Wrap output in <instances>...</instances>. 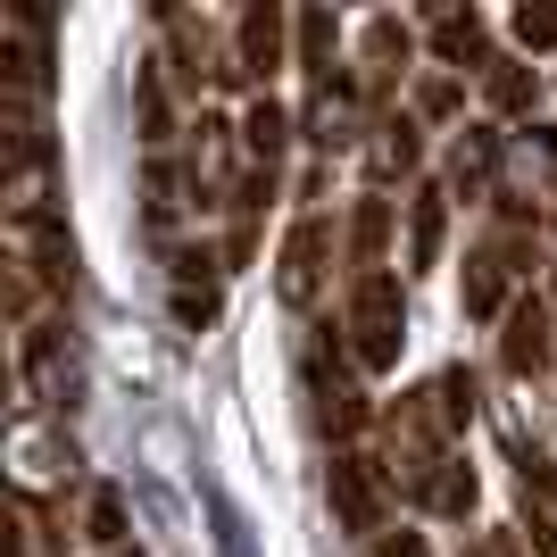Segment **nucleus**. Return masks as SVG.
<instances>
[{"label": "nucleus", "mask_w": 557, "mask_h": 557, "mask_svg": "<svg viewBox=\"0 0 557 557\" xmlns=\"http://www.w3.org/2000/svg\"><path fill=\"white\" fill-rule=\"evenodd\" d=\"M342 333H349V358L367 374H392L399 349H408V292L399 275H349V308H342Z\"/></svg>", "instance_id": "7ed1b4c3"}, {"label": "nucleus", "mask_w": 557, "mask_h": 557, "mask_svg": "<svg viewBox=\"0 0 557 557\" xmlns=\"http://www.w3.org/2000/svg\"><path fill=\"white\" fill-rule=\"evenodd\" d=\"M499 367H508L516 383H541V374L557 367V300L549 292H524V300L499 317Z\"/></svg>", "instance_id": "1a4fd4ad"}, {"label": "nucleus", "mask_w": 557, "mask_h": 557, "mask_svg": "<svg viewBox=\"0 0 557 557\" xmlns=\"http://www.w3.org/2000/svg\"><path fill=\"white\" fill-rule=\"evenodd\" d=\"M483 557H524V541H516V533H491V541H483Z\"/></svg>", "instance_id": "c756f323"}, {"label": "nucleus", "mask_w": 557, "mask_h": 557, "mask_svg": "<svg viewBox=\"0 0 557 557\" xmlns=\"http://www.w3.org/2000/svg\"><path fill=\"white\" fill-rule=\"evenodd\" d=\"M233 159H242V116H200L191 125V159H184V184H191V209H233V191H242V175H233Z\"/></svg>", "instance_id": "0eeeda50"}, {"label": "nucleus", "mask_w": 557, "mask_h": 557, "mask_svg": "<svg viewBox=\"0 0 557 557\" xmlns=\"http://www.w3.org/2000/svg\"><path fill=\"white\" fill-rule=\"evenodd\" d=\"M516 499H524V524H533L541 557H557V474L533 458V449L516 458Z\"/></svg>", "instance_id": "a211bd4d"}, {"label": "nucleus", "mask_w": 557, "mask_h": 557, "mask_svg": "<svg viewBox=\"0 0 557 557\" xmlns=\"http://www.w3.org/2000/svg\"><path fill=\"white\" fill-rule=\"evenodd\" d=\"M466 109V84H458V75H449V67H433V75H424V84H417V116H433V125H449V116H458Z\"/></svg>", "instance_id": "a878e982"}, {"label": "nucleus", "mask_w": 557, "mask_h": 557, "mask_svg": "<svg viewBox=\"0 0 557 557\" xmlns=\"http://www.w3.org/2000/svg\"><path fill=\"white\" fill-rule=\"evenodd\" d=\"M433 408H442L449 442H458L466 424H474V374H466V367H442V374H433Z\"/></svg>", "instance_id": "b1692460"}, {"label": "nucleus", "mask_w": 557, "mask_h": 557, "mask_svg": "<svg viewBox=\"0 0 557 557\" xmlns=\"http://www.w3.org/2000/svg\"><path fill=\"white\" fill-rule=\"evenodd\" d=\"M367 166H374V184H392V175H417L424 166V134H417V116L408 109H383L374 116V134H367Z\"/></svg>", "instance_id": "4468645a"}, {"label": "nucleus", "mask_w": 557, "mask_h": 557, "mask_svg": "<svg viewBox=\"0 0 557 557\" xmlns=\"http://www.w3.org/2000/svg\"><path fill=\"white\" fill-rule=\"evenodd\" d=\"M342 258H349V275H383L392 267V200L383 191H358V209L342 225Z\"/></svg>", "instance_id": "ddd939ff"}, {"label": "nucleus", "mask_w": 557, "mask_h": 557, "mask_svg": "<svg viewBox=\"0 0 557 557\" xmlns=\"http://www.w3.org/2000/svg\"><path fill=\"white\" fill-rule=\"evenodd\" d=\"M358 358H349V333L342 325H317L308 333V392H317V424L333 433V449H349L358 433H367V392H358Z\"/></svg>", "instance_id": "20e7f679"}, {"label": "nucleus", "mask_w": 557, "mask_h": 557, "mask_svg": "<svg viewBox=\"0 0 557 557\" xmlns=\"http://www.w3.org/2000/svg\"><path fill=\"white\" fill-rule=\"evenodd\" d=\"M333 50H342V25H333L325 9H300V75H308V92L342 75V59H333Z\"/></svg>", "instance_id": "412c9836"}, {"label": "nucleus", "mask_w": 557, "mask_h": 557, "mask_svg": "<svg viewBox=\"0 0 557 557\" xmlns=\"http://www.w3.org/2000/svg\"><path fill=\"white\" fill-rule=\"evenodd\" d=\"M449 458H458V449H449V424H442V408H433V383H424V392H408L392 417H383V449H374V466H383V483H392V491L424 499Z\"/></svg>", "instance_id": "f03ea898"}, {"label": "nucleus", "mask_w": 557, "mask_h": 557, "mask_svg": "<svg viewBox=\"0 0 557 557\" xmlns=\"http://www.w3.org/2000/svg\"><path fill=\"white\" fill-rule=\"evenodd\" d=\"M225 250H209V242H191V250H175V325L200 333L216 325V308H225Z\"/></svg>", "instance_id": "9b49d317"}, {"label": "nucleus", "mask_w": 557, "mask_h": 557, "mask_svg": "<svg viewBox=\"0 0 557 557\" xmlns=\"http://www.w3.org/2000/svg\"><path fill=\"white\" fill-rule=\"evenodd\" d=\"M367 557H433V549H424V533H383Z\"/></svg>", "instance_id": "c85d7f7f"}, {"label": "nucleus", "mask_w": 557, "mask_h": 557, "mask_svg": "<svg viewBox=\"0 0 557 557\" xmlns=\"http://www.w3.org/2000/svg\"><path fill=\"white\" fill-rule=\"evenodd\" d=\"M433 59H442V67H474V75H483L499 50H491V25L474 17V9H442V17H433Z\"/></svg>", "instance_id": "dca6fc26"}, {"label": "nucleus", "mask_w": 557, "mask_h": 557, "mask_svg": "<svg viewBox=\"0 0 557 557\" xmlns=\"http://www.w3.org/2000/svg\"><path fill=\"white\" fill-rule=\"evenodd\" d=\"M325 499H333V533L367 541V549L392 533V483H383V466L358 458V449H333V466H325Z\"/></svg>", "instance_id": "423d86ee"}, {"label": "nucleus", "mask_w": 557, "mask_h": 557, "mask_svg": "<svg viewBox=\"0 0 557 557\" xmlns=\"http://www.w3.org/2000/svg\"><path fill=\"white\" fill-rule=\"evenodd\" d=\"M134 116H141V141L166 150L175 141V109H166V59H141L134 67Z\"/></svg>", "instance_id": "aec40b11"}, {"label": "nucleus", "mask_w": 557, "mask_h": 557, "mask_svg": "<svg viewBox=\"0 0 557 557\" xmlns=\"http://www.w3.org/2000/svg\"><path fill=\"white\" fill-rule=\"evenodd\" d=\"M84 541H92V549H109V557L125 549V499H116L109 483L92 491V516H84Z\"/></svg>", "instance_id": "393cba45"}, {"label": "nucleus", "mask_w": 557, "mask_h": 557, "mask_svg": "<svg viewBox=\"0 0 557 557\" xmlns=\"http://www.w3.org/2000/svg\"><path fill=\"white\" fill-rule=\"evenodd\" d=\"M25 242H34V275H42L50 292H67L75 283V242L50 225V216H25Z\"/></svg>", "instance_id": "4be33fe9"}, {"label": "nucleus", "mask_w": 557, "mask_h": 557, "mask_svg": "<svg viewBox=\"0 0 557 557\" xmlns=\"http://www.w3.org/2000/svg\"><path fill=\"white\" fill-rule=\"evenodd\" d=\"M283 150H292V109L267 92V100H250V109H242V159L267 166V175H283Z\"/></svg>", "instance_id": "f3484780"}, {"label": "nucleus", "mask_w": 557, "mask_h": 557, "mask_svg": "<svg viewBox=\"0 0 557 557\" xmlns=\"http://www.w3.org/2000/svg\"><path fill=\"white\" fill-rule=\"evenodd\" d=\"M141 200H150V225H175V209H184V200H175V166H166V159H150V184H141Z\"/></svg>", "instance_id": "cd10ccee"}, {"label": "nucleus", "mask_w": 557, "mask_h": 557, "mask_svg": "<svg viewBox=\"0 0 557 557\" xmlns=\"http://www.w3.org/2000/svg\"><path fill=\"white\" fill-rule=\"evenodd\" d=\"M483 100H491V116H524L541 100V75H533V59H516V50H499L483 67Z\"/></svg>", "instance_id": "6ab92c4d"}, {"label": "nucleus", "mask_w": 557, "mask_h": 557, "mask_svg": "<svg viewBox=\"0 0 557 557\" xmlns=\"http://www.w3.org/2000/svg\"><path fill=\"white\" fill-rule=\"evenodd\" d=\"M442 242H449V191L417 184V191H408V275L442 267Z\"/></svg>", "instance_id": "2eb2a0df"}, {"label": "nucleus", "mask_w": 557, "mask_h": 557, "mask_svg": "<svg viewBox=\"0 0 557 557\" xmlns=\"http://www.w3.org/2000/svg\"><path fill=\"white\" fill-rule=\"evenodd\" d=\"M325 275H333V216H292V233H283L275 250V292L283 308H317L325 300Z\"/></svg>", "instance_id": "6e6552de"}, {"label": "nucleus", "mask_w": 557, "mask_h": 557, "mask_svg": "<svg viewBox=\"0 0 557 557\" xmlns=\"http://www.w3.org/2000/svg\"><path fill=\"white\" fill-rule=\"evenodd\" d=\"M508 34L524 50H557V9H549V0H524V9L508 17Z\"/></svg>", "instance_id": "bb28decb"}, {"label": "nucleus", "mask_w": 557, "mask_h": 557, "mask_svg": "<svg viewBox=\"0 0 557 557\" xmlns=\"http://www.w3.org/2000/svg\"><path fill=\"white\" fill-rule=\"evenodd\" d=\"M533 267H541V242L524 225H491L458 267V308L474 325H499L524 292H533Z\"/></svg>", "instance_id": "f257e3e1"}, {"label": "nucleus", "mask_w": 557, "mask_h": 557, "mask_svg": "<svg viewBox=\"0 0 557 557\" xmlns=\"http://www.w3.org/2000/svg\"><path fill=\"white\" fill-rule=\"evenodd\" d=\"M499 134L491 125H466L458 141H449V159H442V191L449 200H499Z\"/></svg>", "instance_id": "f8f14e48"}, {"label": "nucleus", "mask_w": 557, "mask_h": 557, "mask_svg": "<svg viewBox=\"0 0 557 557\" xmlns=\"http://www.w3.org/2000/svg\"><path fill=\"white\" fill-rule=\"evenodd\" d=\"M292 42H300V17H283L275 0H250V9L233 17V50H225L216 92H250V100H267V84H275V67L292 59Z\"/></svg>", "instance_id": "39448f33"}, {"label": "nucleus", "mask_w": 557, "mask_h": 557, "mask_svg": "<svg viewBox=\"0 0 557 557\" xmlns=\"http://www.w3.org/2000/svg\"><path fill=\"white\" fill-rule=\"evenodd\" d=\"M300 134L317 141V150H349L358 134H374V100H367V75L342 67L333 84H317L308 92V116H300Z\"/></svg>", "instance_id": "9d476101"}, {"label": "nucleus", "mask_w": 557, "mask_h": 557, "mask_svg": "<svg viewBox=\"0 0 557 557\" xmlns=\"http://www.w3.org/2000/svg\"><path fill=\"white\" fill-rule=\"evenodd\" d=\"M474 499H483V491H474V466H466V458H449L442 474H433V491H424V508L449 516V524H466V516H474Z\"/></svg>", "instance_id": "5701e85b"}]
</instances>
